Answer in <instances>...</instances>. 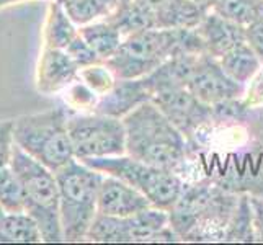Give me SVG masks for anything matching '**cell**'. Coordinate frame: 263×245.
Masks as SVG:
<instances>
[{"label": "cell", "mask_w": 263, "mask_h": 245, "mask_svg": "<svg viewBox=\"0 0 263 245\" xmlns=\"http://www.w3.org/2000/svg\"><path fill=\"white\" fill-rule=\"evenodd\" d=\"M201 54H180L174 56L164 64L159 66L149 76L142 77L147 90L152 93L160 88L168 87H186L190 79H192L193 70L198 64V59Z\"/></svg>", "instance_id": "cell-16"}, {"label": "cell", "mask_w": 263, "mask_h": 245, "mask_svg": "<svg viewBox=\"0 0 263 245\" xmlns=\"http://www.w3.org/2000/svg\"><path fill=\"white\" fill-rule=\"evenodd\" d=\"M15 146L13 120H2L0 121V168L10 165Z\"/></svg>", "instance_id": "cell-30"}, {"label": "cell", "mask_w": 263, "mask_h": 245, "mask_svg": "<svg viewBox=\"0 0 263 245\" xmlns=\"http://www.w3.org/2000/svg\"><path fill=\"white\" fill-rule=\"evenodd\" d=\"M106 20L111 22L116 28L121 31L123 38L136 31L157 28V22H156L154 12L151 8L134 2V0H126L124 4H121L106 18Z\"/></svg>", "instance_id": "cell-20"}, {"label": "cell", "mask_w": 263, "mask_h": 245, "mask_svg": "<svg viewBox=\"0 0 263 245\" xmlns=\"http://www.w3.org/2000/svg\"><path fill=\"white\" fill-rule=\"evenodd\" d=\"M123 121L126 154L133 159L174 172L185 162V136L152 100L136 106Z\"/></svg>", "instance_id": "cell-2"}, {"label": "cell", "mask_w": 263, "mask_h": 245, "mask_svg": "<svg viewBox=\"0 0 263 245\" xmlns=\"http://www.w3.org/2000/svg\"><path fill=\"white\" fill-rule=\"evenodd\" d=\"M79 79L100 97L110 92L118 80L111 69L106 66V62H98L93 66L82 67L79 72Z\"/></svg>", "instance_id": "cell-28"}, {"label": "cell", "mask_w": 263, "mask_h": 245, "mask_svg": "<svg viewBox=\"0 0 263 245\" xmlns=\"http://www.w3.org/2000/svg\"><path fill=\"white\" fill-rule=\"evenodd\" d=\"M67 108H51L13 120L15 144L44 167L58 172L76 159L67 128Z\"/></svg>", "instance_id": "cell-5"}, {"label": "cell", "mask_w": 263, "mask_h": 245, "mask_svg": "<svg viewBox=\"0 0 263 245\" xmlns=\"http://www.w3.org/2000/svg\"><path fill=\"white\" fill-rule=\"evenodd\" d=\"M219 62L222 69L226 70V74L242 85H246L257 74L261 66L260 58L250 48V44L247 41L237 44L235 48L226 52L224 56L219 58Z\"/></svg>", "instance_id": "cell-21"}, {"label": "cell", "mask_w": 263, "mask_h": 245, "mask_svg": "<svg viewBox=\"0 0 263 245\" xmlns=\"http://www.w3.org/2000/svg\"><path fill=\"white\" fill-rule=\"evenodd\" d=\"M5 214H7V211L4 210V208H2V206H0V221H2V219H4V216H5Z\"/></svg>", "instance_id": "cell-35"}, {"label": "cell", "mask_w": 263, "mask_h": 245, "mask_svg": "<svg viewBox=\"0 0 263 245\" xmlns=\"http://www.w3.org/2000/svg\"><path fill=\"white\" fill-rule=\"evenodd\" d=\"M10 165L20 180L25 196V211L38 222L43 242H64L59 211V183L56 172L30 157L15 146Z\"/></svg>", "instance_id": "cell-6"}, {"label": "cell", "mask_w": 263, "mask_h": 245, "mask_svg": "<svg viewBox=\"0 0 263 245\" xmlns=\"http://www.w3.org/2000/svg\"><path fill=\"white\" fill-rule=\"evenodd\" d=\"M203 52L204 44L196 28H151L124 36L106 66L116 79H142L170 58Z\"/></svg>", "instance_id": "cell-1"}, {"label": "cell", "mask_w": 263, "mask_h": 245, "mask_svg": "<svg viewBox=\"0 0 263 245\" xmlns=\"http://www.w3.org/2000/svg\"><path fill=\"white\" fill-rule=\"evenodd\" d=\"M64 242H85L98 214V188L103 174L74 159L56 172Z\"/></svg>", "instance_id": "cell-4"}, {"label": "cell", "mask_w": 263, "mask_h": 245, "mask_svg": "<svg viewBox=\"0 0 263 245\" xmlns=\"http://www.w3.org/2000/svg\"><path fill=\"white\" fill-rule=\"evenodd\" d=\"M192 2L196 4L203 12H211L213 8L216 7V4L219 2V0H192Z\"/></svg>", "instance_id": "cell-33"}, {"label": "cell", "mask_w": 263, "mask_h": 245, "mask_svg": "<svg viewBox=\"0 0 263 245\" xmlns=\"http://www.w3.org/2000/svg\"><path fill=\"white\" fill-rule=\"evenodd\" d=\"M100 174L116 177L126 181L133 188L146 196L151 204L159 210L170 211L183 193L185 183L174 170L160 168L142 160L133 159L128 154L123 156H108L80 160Z\"/></svg>", "instance_id": "cell-7"}, {"label": "cell", "mask_w": 263, "mask_h": 245, "mask_svg": "<svg viewBox=\"0 0 263 245\" xmlns=\"http://www.w3.org/2000/svg\"><path fill=\"white\" fill-rule=\"evenodd\" d=\"M239 196L211 183L185 185L175 206L168 211L170 224L185 240H224Z\"/></svg>", "instance_id": "cell-3"}, {"label": "cell", "mask_w": 263, "mask_h": 245, "mask_svg": "<svg viewBox=\"0 0 263 245\" xmlns=\"http://www.w3.org/2000/svg\"><path fill=\"white\" fill-rule=\"evenodd\" d=\"M66 108L70 111L77 113H93L100 95H97L92 88L85 85L82 80H76L74 84L69 85L64 92Z\"/></svg>", "instance_id": "cell-27"}, {"label": "cell", "mask_w": 263, "mask_h": 245, "mask_svg": "<svg viewBox=\"0 0 263 245\" xmlns=\"http://www.w3.org/2000/svg\"><path fill=\"white\" fill-rule=\"evenodd\" d=\"M48 4L43 25V46L66 49L79 34V26L72 22L59 0H51Z\"/></svg>", "instance_id": "cell-17"}, {"label": "cell", "mask_w": 263, "mask_h": 245, "mask_svg": "<svg viewBox=\"0 0 263 245\" xmlns=\"http://www.w3.org/2000/svg\"><path fill=\"white\" fill-rule=\"evenodd\" d=\"M79 30L80 34L84 36V40L92 46V49L103 62L113 58L123 43L121 31L111 22H108L106 18L84 25Z\"/></svg>", "instance_id": "cell-18"}, {"label": "cell", "mask_w": 263, "mask_h": 245, "mask_svg": "<svg viewBox=\"0 0 263 245\" xmlns=\"http://www.w3.org/2000/svg\"><path fill=\"white\" fill-rule=\"evenodd\" d=\"M151 100L183 136L193 134L213 118V106L198 100L188 87H168L152 93Z\"/></svg>", "instance_id": "cell-11"}, {"label": "cell", "mask_w": 263, "mask_h": 245, "mask_svg": "<svg viewBox=\"0 0 263 245\" xmlns=\"http://www.w3.org/2000/svg\"><path fill=\"white\" fill-rule=\"evenodd\" d=\"M147 208H152V204L139 190L116 177L103 175L98 188V213L126 217Z\"/></svg>", "instance_id": "cell-13"}, {"label": "cell", "mask_w": 263, "mask_h": 245, "mask_svg": "<svg viewBox=\"0 0 263 245\" xmlns=\"http://www.w3.org/2000/svg\"><path fill=\"white\" fill-rule=\"evenodd\" d=\"M25 2H51V0H0V8L16 5V4H25Z\"/></svg>", "instance_id": "cell-34"}, {"label": "cell", "mask_w": 263, "mask_h": 245, "mask_svg": "<svg viewBox=\"0 0 263 245\" xmlns=\"http://www.w3.org/2000/svg\"><path fill=\"white\" fill-rule=\"evenodd\" d=\"M67 128L77 160L126 154V128L123 118L69 110Z\"/></svg>", "instance_id": "cell-9"}, {"label": "cell", "mask_w": 263, "mask_h": 245, "mask_svg": "<svg viewBox=\"0 0 263 245\" xmlns=\"http://www.w3.org/2000/svg\"><path fill=\"white\" fill-rule=\"evenodd\" d=\"M224 240H228V242H253V240H257L255 232H253L250 198L242 196L239 199L237 210H235V213L232 216Z\"/></svg>", "instance_id": "cell-26"}, {"label": "cell", "mask_w": 263, "mask_h": 245, "mask_svg": "<svg viewBox=\"0 0 263 245\" xmlns=\"http://www.w3.org/2000/svg\"><path fill=\"white\" fill-rule=\"evenodd\" d=\"M0 206L7 213L25 211L23 188L12 165L0 168Z\"/></svg>", "instance_id": "cell-25"}, {"label": "cell", "mask_w": 263, "mask_h": 245, "mask_svg": "<svg viewBox=\"0 0 263 245\" xmlns=\"http://www.w3.org/2000/svg\"><path fill=\"white\" fill-rule=\"evenodd\" d=\"M64 51L77 62V66L80 69L87 67V66L98 64V62H103L98 58V54L92 49V46H90V44L84 40V36L80 34V30H79V34L74 38V41H72Z\"/></svg>", "instance_id": "cell-29"}, {"label": "cell", "mask_w": 263, "mask_h": 245, "mask_svg": "<svg viewBox=\"0 0 263 245\" xmlns=\"http://www.w3.org/2000/svg\"><path fill=\"white\" fill-rule=\"evenodd\" d=\"M213 12L247 28L263 16V0H219Z\"/></svg>", "instance_id": "cell-24"}, {"label": "cell", "mask_w": 263, "mask_h": 245, "mask_svg": "<svg viewBox=\"0 0 263 245\" xmlns=\"http://www.w3.org/2000/svg\"><path fill=\"white\" fill-rule=\"evenodd\" d=\"M246 36H247V43L250 44V48L255 51V54L260 58L263 64V16L247 26Z\"/></svg>", "instance_id": "cell-31"}, {"label": "cell", "mask_w": 263, "mask_h": 245, "mask_svg": "<svg viewBox=\"0 0 263 245\" xmlns=\"http://www.w3.org/2000/svg\"><path fill=\"white\" fill-rule=\"evenodd\" d=\"M43 235L38 222L26 211L7 213L0 221V243H40Z\"/></svg>", "instance_id": "cell-19"}, {"label": "cell", "mask_w": 263, "mask_h": 245, "mask_svg": "<svg viewBox=\"0 0 263 245\" xmlns=\"http://www.w3.org/2000/svg\"><path fill=\"white\" fill-rule=\"evenodd\" d=\"M206 13L192 0H170L156 13L157 28H196Z\"/></svg>", "instance_id": "cell-22"}, {"label": "cell", "mask_w": 263, "mask_h": 245, "mask_svg": "<svg viewBox=\"0 0 263 245\" xmlns=\"http://www.w3.org/2000/svg\"><path fill=\"white\" fill-rule=\"evenodd\" d=\"M252 208V219H253V232L255 239L263 242V199L261 198H250Z\"/></svg>", "instance_id": "cell-32"}, {"label": "cell", "mask_w": 263, "mask_h": 245, "mask_svg": "<svg viewBox=\"0 0 263 245\" xmlns=\"http://www.w3.org/2000/svg\"><path fill=\"white\" fill-rule=\"evenodd\" d=\"M80 67L64 49L43 46L34 70V85L41 95H58L79 80Z\"/></svg>", "instance_id": "cell-12"}, {"label": "cell", "mask_w": 263, "mask_h": 245, "mask_svg": "<svg viewBox=\"0 0 263 245\" xmlns=\"http://www.w3.org/2000/svg\"><path fill=\"white\" fill-rule=\"evenodd\" d=\"M147 100H151V92L142 79H118L110 92L98 98L95 113L124 118Z\"/></svg>", "instance_id": "cell-15"}, {"label": "cell", "mask_w": 263, "mask_h": 245, "mask_svg": "<svg viewBox=\"0 0 263 245\" xmlns=\"http://www.w3.org/2000/svg\"><path fill=\"white\" fill-rule=\"evenodd\" d=\"M79 28L110 16L126 0H59Z\"/></svg>", "instance_id": "cell-23"}, {"label": "cell", "mask_w": 263, "mask_h": 245, "mask_svg": "<svg viewBox=\"0 0 263 245\" xmlns=\"http://www.w3.org/2000/svg\"><path fill=\"white\" fill-rule=\"evenodd\" d=\"M85 242L133 243V242H181L170 224V214L159 208H147L133 216L118 217L98 213L90 225Z\"/></svg>", "instance_id": "cell-8"}, {"label": "cell", "mask_w": 263, "mask_h": 245, "mask_svg": "<svg viewBox=\"0 0 263 245\" xmlns=\"http://www.w3.org/2000/svg\"><path fill=\"white\" fill-rule=\"evenodd\" d=\"M204 44V52L219 59L240 43L247 41L246 28L234 23L228 18L217 15L216 12H208L204 18L196 26Z\"/></svg>", "instance_id": "cell-14"}, {"label": "cell", "mask_w": 263, "mask_h": 245, "mask_svg": "<svg viewBox=\"0 0 263 245\" xmlns=\"http://www.w3.org/2000/svg\"><path fill=\"white\" fill-rule=\"evenodd\" d=\"M186 87L203 103L217 106L237 100L243 93L246 85L239 84L226 74L219 59L203 52Z\"/></svg>", "instance_id": "cell-10"}]
</instances>
